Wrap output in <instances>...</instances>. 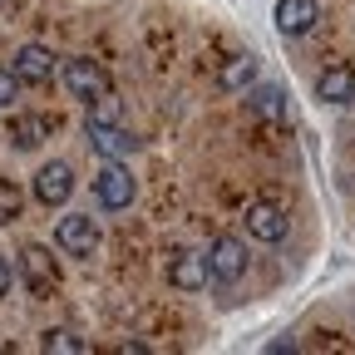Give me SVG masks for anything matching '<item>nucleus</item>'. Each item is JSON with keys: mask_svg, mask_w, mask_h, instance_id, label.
I'll return each mask as SVG.
<instances>
[{"mask_svg": "<svg viewBox=\"0 0 355 355\" xmlns=\"http://www.w3.org/2000/svg\"><path fill=\"white\" fill-rule=\"evenodd\" d=\"M10 282H15V272H10V261H6V257H0V296H6V291H10Z\"/></svg>", "mask_w": 355, "mask_h": 355, "instance_id": "20", "label": "nucleus"}, {"mask_svg": "<svg viewBox=\"0 0 355 355\" xmlns=\"http://www.w3.org/2000/svg\"><path fill=\"white\" fill-rule=\"evenodd\" d=\"M247 242H237V237H217L212 247H207V266H212V282L217 286H237L242 277H247Z\"/></svg>", "mask_w": 355, "mask_h": 355, "instance_id": "5", "label": "nucleus"}, {"mask_svg": "<svg viewBox=\"0 0 355 355\" xmlns=\"http://www.w3.org/2000/svg\"><path fill=\"white\" fill-rule=\"evenodd\" d=\"M247 109H252L257 119H282V114H286V89H282V84H252Z\"/></svg>", "mask_w": 355, "mask_h": 355, "instance_id": "13", "label": "nucleus"}, {"mask_svg": "<svg viewBox=\"0 0 355 355\" xmlns=\"http://www.w3.org/2000/svg\"><path fill=\"white\" fill-rule=\"evenodd\" d=\"M10 69L20 74V84L44 89V84L60 74V55L50 50V44H20V55H15V64H10Z\"/></svg>", "mask_w": 355, "mask_h": 355, "instance_id": "8", "label": "nucleus"}, {"mask_svg": "<svg viewBox=\"0 0 355 355\" xmlns=\"http://www.w3.org/2000/svg\"><path fill=\"white\" fill-rule=\"evenodd\" d=\"M60 84L79 104H94L99 94H109V74L99 60H60Z\"/></svg>", "mask_w": 355, "mask_h": 355, "instance_id": "1", "label": "nucleus"}, {"mask_svg": "<svg viewBox=\"0 0 355 355\" xmlns=\"http://www.w3.org/2000/svg\"><path fill=\"white\" fill-rule=\"evenodd\" d=\"M257 79V55H237L217 69V89H227V94H237V89H252Z\"/></svg>", "mask_w": 355, "mask_h": 355, "instance_id": "14", "label": "nucleus"}, {"mask_svg": "<svg viewBox=\"0 0 355 355\" xmlns=\"http://www.w3.org/2000/svg\"><path fill=\"white\" fill-rule=\"evenodd\" d=\"M242 227H247V237L252 242H266V247H277L282 237H286V227H291V222H286V207L282 202H252L247 212H242Z\"/></svg>", "mask_w": 355, "mask_h": 355, "instance_id": "6", "label": "nucleus"}, {"mask_svg": "<svg viewBox=\"0 0 355 355\" xmlns=\"http://www.w3.org/2000/svg\"><path fill=\"white\" fill-rule=\"evenodd\" d=\"M0 6H6V0H0Z\"/></svg>", "mask_w": 355, "mask_h": 355, "instance_id": "21", "label": "nucleus"}, {"mask_svg": "<svg viewBox=\"0 0 355 355\" xmlns=\"http://www.w3.org/2000/svg\"><path fill=\"white\" fill-rule=\"evenodd\" d=\"M55 247L64 257H94L99 252V222L89 212H69L55 222Z\"/></svg>", "mask_w": 355, "mask_h": 355, "instance_id": "3", "label": "nucleus"}, {"mask_svg": "<svg viewBox=\"0 0 355 355\" xmlns=\"http://www.w3.org/2000/svg\"><path fill=\"white\" fill-rule=\"evenodd\" d=\"M277 30L282 35H306V30H316V20H321V0H277Z\"/></svg>", "mask_w": 355, "mask_h": 355, "instance_id": "11", "label": "nucleus"}, {"mask_svg": "<svg viewBox=\"0 0 355 355\" xmlns=\"http://www.w3.org/2000/svg\"><path fill=\"white\" fill-rule=\"evenodd\" d=\"M316 99H326V104H355V64H326L316 74Z\"/></svg>", "mask_w": 355, "mask_h": 355, "instance_id": "12", "label": "nucleus"}, {"mask_svg": "<svg viewBox=\"0 0 355 355\" xmlns=\"http://www.w3.org/2000/svg\"><path fill=\"white\" fill-rule=\"evenodd\" d=\"M168 282L178 291H202L212 282V266H207V252H173L168 261Z\"/></svg>", "mask_w": 355, "mask_h": 355, "instance_id": "10", "label": "nucleus"}, {"mask_svg": "<svg viewBox=\"0 0 355 355\" xmlns=\"http://www.w3.org/2000/svg\"><path fill=\"white\" fill-rule=\"evenodd\" d=\"M44 350H55V355H84L89 350V340L84 336H74V331H64V326H55V331H44V340H40Z\"/></svg>", "mask_w": 355, "mask_h": 355, "instance_id": "16", "label": "nucleus"}, {"mask_svg": "<svg viewBox=\"0 0 355 355\" xmlns=\"http://www.w3.org/2000/svg\"><path fill=\"white\" fill-rule=\"evenodd\" d=\"M20 282H25V291L30 296H40V301H50L55 291H60V266H55V257H50V247H25L20 252Z\"/></svg>", "mask_w": 355, "mask_h": 355, "instance_id": "2", "label": "nucleus"}, {"mask_svg": "<svg viewBox=\"0 0 355 355\" xmlns=\"http://www.w3.org/2000/svg\"><path fill=\"white\" fill-rule=\"evenodd\" d=\"M20 99V74L15 69H0V109H10Z\"/></svg>", "mask_w": 355, "mask_h": 355, "instance_id": "19", "label": "nucleus"}, {"mask_svg": "<svg viewBox=\"0 0 355 355\" xmlns=\"http://www.w3.org/2000/svg\"><path fill=\"white\" fill-rule=\"evenodd\" d=\"M84 123H123V104L114 94H99L94 104H84Z\"/></svg>", "mask_w": 355, "mask_h": 355, "instance_id": "17", "label": "nucleus"}, {"mask_svg": "<svg viewBox=\"0 0 355 355\" xmlns=\"http://www.w3.org/2000/svg\"><path fill=\"white\" fill-rule=\"evenodd\" d=\"M35 202L40 207H64L69 198H74V168L69 163H40V173H35Z\"/></svg>", "mask_w": 355, "mask_h": 355, "instance_id": "7", "label": "nucleus"}, {"mask_svg": "<svg viewBox=\"0 0 355 355\" xmlns=\"http://www.w3.org/2000/svg\"><path fill=\"white\" fill-rule=\"evenodd\" d=\"M94 198H99V207L123 212V207H133V198H139V183H133V173L123 163H104L99 178H94Z\"/></svg>", "mask_w": 355, "mask_h": 355, "instance_id": "4", "label": "nucleus"}, {"mask_svg": "<svg viewBox=\"0 0 355 355\" xmlns=\"http://www.w3.org/2000/svg\"><path fill=\"white\" fill-rule=\"evenodd\" d=\"M44 128H50V123H44L40 114H20L10 123V144L15 148H35V144H44Z\"/></svg>", "mask_w": 355, "mask_h": 355, "instance_id": "15", "label": "nucleus"}, {"mask_svg": "<svg viewBox=\"0 0 355 355\" xmlns=\"http://www.w3.org/2000/svg\"><path fill=\"white\" fill-rule=\"evenodd\" d=\"M20 207H25V193L10 183V178H0V222H15Z\"/></svg>", "mask_w": 355, "mask_h": 355, "instance_id": "18", "label": "nucleus"}, {"mask_svg": "<svg viewBox=\"0 0 355 355\" xmlns=\"http://www.w3.org/2000/svg\"><path fill=\"white\" fill-rule=\"evenodd\" d=\"M84 133H89V148H94L104 163H123L133 148H139V139H133L123 123H84Z\"/></svg>", "mask_w": 355, "mask_h": 355, "instance_id": "9", "label": "nucleus"}]
</instances>
